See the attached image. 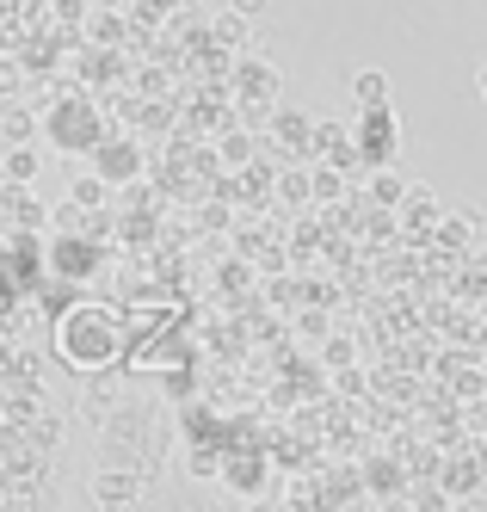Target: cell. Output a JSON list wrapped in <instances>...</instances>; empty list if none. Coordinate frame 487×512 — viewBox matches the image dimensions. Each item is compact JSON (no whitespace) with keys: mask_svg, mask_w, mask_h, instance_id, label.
I'll list each match as a JSON object with an SVG mask.
<instances>
[{"mask_svg":"<svg viewBox=\"0 0 487 512\" xmlns=\"http://www.w3.org/2000/svg\"><path fill=\"white\" fill-rule=\"evenodd\" d=\"M481 99H487V68H481Z\"/></svg>","mask_w":487,"mask_h":512,"instance_id":"obj_10","label":"cell"},{"mask_svg":"<svg viewBox=\"0 0 487 512\" xmlns=\"http://www.w3.org/2000/svg\"><path fill=\"white\" fill-rule=\"evenodd\" d=\"M161 7H179V0H142V13H161Z\"/></svg>","mask_w":487,"mask_h":512,"instance_id":"obj_9","label":"cell"},{"mask_svg":"<svg viewBox=\"0 0 487 512\" xmlns=\"http://www.w3.org/2000/svg\"><path fill=\"white\" fill-rule=\"evenodd\" d=\"M31 173H37V155H31V149H25V142H19V149L7 155V179H19V186H25V179H31Z\"/></svg>","mask_w":487,"mask_h":512,"instance_id":"obj_2","label":"cell"},{"mask_svg":"<svg viewBox=\"0 0 487 512\" xmlns=\"http://www.w3.org/2000/svg\"><path fill=\"white\" fill-rule=\"evenodd\" d=\"M7 136H13V142H25V136H31V118H19V112H13V118H7Z\"/></svg>","mask_w":487,"mask_h":512,"instance_id":"obj_8","label":"cell"},{"mask_svg":"<svg viewBox=\"0 0 487 512\" xmlns=\"http://www.w3.org/2000/svg\"><path fill=\"white\" fill-rule=\"evenodd\" d=\"M93 494H99V500H136V494H142V482H136V475H118V469H105L99 482H93Z\"/></svg>","mask_w":487,"mask_h":512,"instance_id":"obj_1","label":"cell"},{"mask_svg":"<svg viewBox=\"0 0 487 512\" xmlns=\"http://www.w3.org/2000/svg\"><path fill=\"white\" fill-rule=\"evenodd\" d=\"M377 198H383V204H395V198H401V179H395V173H383V179H377Z\"/></svg>","mask_w":487,"mask_h":512,"instance_id":"obj_6","label":"cell"},{"mask_svg":"<svg viewBox=\"0 0 487 512\" xmlns=\"http://www.w3.org/2000/svg\"><path fill=\"white\" fill-rule=\"evenodd\" d=\"M87 204H105V173H99V179H81V186H74V210H87Z\"/></svg>","mask_w":487,"mask_h":512,"instance_id":"obj_3","label":"cell"},{"mask_svg":"<svg viewBox=\"0 0 487 512\" xmlns=\"http://www.w3.org/2000/svg\"><path fill=\"white\" fill-rule=\"evenodd\" d=\"M93 38H99V44H118L124 25H118V19H93Z\"/></svg>","mask_w":487,"mask_h":512,"instance_id":"obj_5","label":"cell"},{"mask_svg":"<svg viewBox=\"0 0 487 512\" xmlns=\"http://www.w3.org/2000/svg\"><path fill=\"white\" fill-rule=\"evenodd\" d=\"M229 7H235L241 19H259V13H266V7H272V0H229Z\"/></svg>","mask_w":487,"mask_h":512,"instance_id":"obj_7","label":"cell"},{"mask_svg":"<svg viewBox=\"0 0 487 512\" xmlns=\"http://www.w3.org/2000/svg\"><path fill=\"white\" fill-rule=\"evenodd\" d=\"M383 93H389V81L370 68V75H358V99H370V105H383Z\"/></svg>","mask_w":487,"mask_h":512,"instance_id":"obj_4","label":"cell"}]
</instances>
